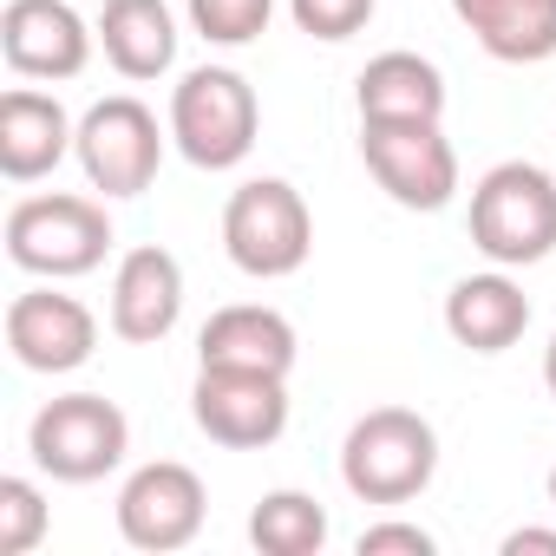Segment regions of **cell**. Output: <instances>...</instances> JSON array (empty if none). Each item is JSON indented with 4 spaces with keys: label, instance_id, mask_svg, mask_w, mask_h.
<instances>
[{
    "label": "cell",
    "instance_id": "1",
    "mask_svg": "<svg viewBox=\"0 0 556 556\" xmlns=\"http://www.w3.org/2000/svg\"><path fill=\"white\" fill-rule=\"evenodd\" d=\"M471 249L491 268H530L556 255V177L530 157H504L471 184Z\"/></svg>",
    "mask_w": 556,
    "mask_h": 556
},
{
    "label": "cell",
    "instance_id": "2",
    "mask_svg": "<svg viewBox=\"0 0 556 556\" xmlns=\"http://www.w3.org/2000/svg\"><path fill=\"white\" fill-rule=\"evenodd\" d=\"M439 478V432L413 406H374L341 439V484L361 504H413Z\"/></svg>",
    "mask_w": 556,
    "mask_h": 556
},
{
    "label": "cell",
    "instance_id": "3",
    "mask_svg": "<svg viewBox=\"0 0 556 556\" xmlns=\"http://www.w3.org/2000/svg\"><path fill=\"white\" fill-rule=\"evenodd\" d=\"M164 131L197 170H236L255 151V131H262L255 86L236 66H190L170 92V125Z\"/></svg>",
    "mask_w": 556,
    "mask_h": 556
},
{
    "label": "cell",
    "instance_id": "4",
    "mask_svg": "<svg viewBox=\"0 0 556 556\" xmlns=\"http://www.w3.org/2000/svg\"><path fill=\"white\" fill-rule=\"evenodd\" d=\"M112 255V216L92 197L53 190V197H21L8 210V262L40 282H73L92 275Z\"/></svg>",
    "mask_w": 556,
    "mask_h": 556
},
{
    "label": "cell",
    "instance_id": "5",
    "mask_svg": "<svg viewBox=\"0 0 556 556\" xmlns=\"http://www.w3.org/2000/svg\"><path fill=\"white\" fill-rule=\"evenodd\" d=\"M223 255L255 275V282H282L315 255V216L289 177H249L223 203Z\"/></svg>",
    "mask_w": 556,
    "mask_h": 556
},
{
    "label": "cell",
    "instance_id": "6",
    "mask_svg": "<svg viewBox=\"0 0 556 556\" xmlns=\"http://www.w3.org/2000/svg\"><path fill=\"white\" fill-rule=\"evenodd\" d=\"M27 452L47 478L60 484H99L105 471L125 465L131 452V419L118 400L105 393H60L34 413L27 426Z\"/></svg>",
    "mask_w": 556,
    "mask_h": 556
},
{
    "label": "cell",
    "instance_id": "7",
    "mask_svg": "<svg viewBox=\"0 0 556 556\" xmlns=\"http://www.w3.org/2000/svg\"><path fill=\"white\" fill-rule=\"evenodd\" d=\"M361 157L400 210H445L458 197V151L439 118H361Z\"/></svg>",
    "mask_w": 556,
    "mask_h": 556
},
{
    "label": "cell",
    "instance_id": "8",
    "mask_svg": "<svg viewBox=\"0 0 556 556\" xmlns=\"http://www.w3.org/2000/svg\"><path fill=\"white\" fill-rule=\"evenodd\" d=\"M164 138H170V131H157V112H151L144 99L112 92V99L86 105L73 157H79V170H86V184H92L99 197H144V190L157 184Z\"/></svg>",
    "mask_w": 556,
    "mask_h": 556
},
{
    "label": "cell",
    "instance_id": "9",
    "mask_svg": "<svg viewBox=\"0 0 556 556\" xmlns=\"http://www.w3.org/2000/svg\"><path fill=\"white\" fill-rule=\"evenodd\" d=\"M190 419L210 445L262 452L289 432V380L282 374H249V367H197Z\"/></svg>",
    "mask_w": 556,
    "mask_h": 556
},
{
    "label": "cell",
    "instance_id": "10",
    "mask_svg": "<svg viewBox=\"0 0 556 556\" xmlns=\"http://www.w3.org/2000/svg\"><path fill=\"white\" fill-rule=\"evenodd\" d=\"M210 517V491L190 465L177 458H151L125 478L118 491V536L144 556H170V549H190L197 530Z\"/></svg>",
    "mask_w": 556,
    "mask_h": 556
},
{
    "label": "cell",
    "instance_id": "11",
    "mask_svg": "<svg viewBox=\"0 0 556 556\" xmlns=\"http://www.w3.org/2000/svg\"><path fill=\"white\" fill-rule=\"evenodd\" d=\"M99 47V27L79 21L73 0H8L0 14V60L14 79H79Z\"/></svg>",
    "mask_w": 556,
    "mask_h": 556
},
{
    "label": "cell",
    "instance_id": "12",
    "mask_svg": "<svg viewBox=\"0 0 556 556\" xmlns=\"http://www.w3.org/2000/svg\"><path fill=\"white\" fill-rule=\"evenodd\" d=\"M92 348H99V315L79 295H60L47 282L8 302V354L27 374H79Z\"/></svg>",
    "mask_w": 556,
    "mask_h": 556
},
{
    "label": "cell",
    "instance_id": "13",
    "mask_svg": "<svg viewBox=\"0 0 556 556\" xmlns=\"http://www.w3.org/2000/svg\"><path fill=\"white\" fill-rule=\"evenodd\" d=\"M112 334L131 348H157L177 321H184V262L157 242L125 249V262L112 268Z\"/></svg>",
    "mask_w": 556,
    "mask_h": 556
},
{
    "label": "cell",
    "instance_id": "14",
    "mask_svg": "<svg viewBox=\"0 0 556 556\" xmlns=\"http://www.w3.org/2000/svg\"><path fill=\"white\" fill-rule=\"evenodd\" d=\"M79 144V125L66 118V105L40 86H14L0 92V177L8 184H40L53 177Z\"/></svg>",
    "mask_w": 556,
    "mask_h": 556
},
{
    "label": "cell",
    "instance_id": "15",
    "mask_svg": "<svg viewBox=\"0 0 556 556\" xmlns=\"http://www.w3.org/2000/svg\"><path fill=\"white\" fill-rule=\"evenodd\" d=\"M295 321L282 308H262V302H229L203 321L197 334V367H249V374H295Z\"/></svg>",
    "mask_w": 556,
    "mask_h": 556
},
{
    "label": "cell",
    "instance_id": "16",
    "mask_svg": "<svg viewBox=\"0 0 556 556\" xmlns=\"http://www.w3.org/2000/svg\"><path fill=\"white\" fill-rule=\"evenodd\" d=\"M530 328V295L510 282V268H484V275H465L445 295V334L471 354H504L517 348Z\"/></svg>",
    "mask_w": 556,
    "mask_h": 556
},
{
    "label": "cell",
    "instance_id": "17",
    "mask_svg": "<svg viewBox=\"0 0 556 556\" xmlns=\"http://www.w3.org/2000/svg\"><path fill=\"white\" fill-rule=\"evenodd\" d=\"M452 14L504 66L556 60V0H452Z\"/></svg>",
    "mask_w": 556,
    "mask_h": 556
},
{
    "label": "cell",
    "instance_id": "18",
    "mask_svg": "<svg viewBox=\"0 0 556 556\" xmlns=\"http://www.w3.org/2000/svg\"><path fill=\"white\" fill-rule=\"evenodd\" d=\"M99 47L118 79H164L177 66V14L164 0H105L99 14Z\"/></svg>",
    "mask_w": 556,
    "mask_h": 556
},
{
    "label": "cell",
    "instance_id": "19",
    "mask_svg": "<svg viewBox=\"0 0 556 556\" xmlns=\"http://www.w3.org/2000/svg\"><path fill=\"white\" fill-rule=\"evenodd\" d=\"M354 105H361V118H445V73L426 53L393 47L361 66Z\"/></svg>",
    "mask_w": 556,
    "mask_h": 556
},
{
    "label": "cell",
    "instance_id": "20",
    "mask_svg": "<svg viewBox=\"0 0 556 556\" xmlns=\"http://www.w3.org/2000/svg\"><path fill=\"white\" fill-rule=\"evenodd\" d=\"M249 543L262 556H321L328 549V510L308 491H262L249 510Z\"/></svg>",
    "mask_w": 556,
    "mask_h": 556
},
{
    "label": "cell",
    "instance_id": "21",
    "mask_svg": "<svg viewBox=\"0 0 556 556\" xmlns=\"http://www.w3.org/2000/svg\"><path fill=\"white\" fill-rule=\"evenodd\" d=\"M190 14V34L210 40V47H249L268 34V14L275 0H184Z\"/></svg>",
    "mask_w": 556,
    "mask_h": 556
},
{
    "label": "cell",
    "instance_id": "22",
    "mask_svg": "<svg viewBox=\"0 0 556 556\" xmlns=\"http://www.w3.org/2000/svg\"><path fill=\"white\" fill-rule=\"evenodd\" d=\"M53 530V510L34 478H0V556H34Z\"/></svg>",
    "mask_w": 556,
    "mask_h": 556
},
{
    "label": "cell",
    "instance_id": "23",
    "mask_svg": "<svg viewBox=\"0 0 556 556\" xmlns=\"http://www.w3.org/2000/svg\"><path fill=\"white\" fill-rule=\"evenodd\" d=\"M289 14H295V27H302L308 40H328V47H341V40L367 34V21H374V0H289Z\"/></svg>",
    "mask_w": 556,
    "mask_h": 556
},
{
    "label": "cell",
    "instance_id": "24",
    "mask_svg": "<svg viewBox=\"0 0 556 556\" xmlns=\"http://www.w3.org/2000/svg\"><path fill=\"white\" fill-rule=\"evenodd\" d=\"M354 549H361V556H432V549H439V536H432V530H419V523L387 517V523H367Z\"/></svg>",
    "mask_w": 556,
    "mask_h": 556
},
{
    "label": "cell",
    "instance_id": "25",
    "mask_svg": "<svg viewBox=\"0 0 556 556\" xmlns=\"http://www.w3.org/2000/svg\"><path fill=\"white\" fill-rule=\"evenodd\" d=\"M523 549H536V556H556V530H536V523L510 530V536H504V556H523Z\"/></svg>",
    "mask_w": 556,
    "mask_h": 556
},
{
    "label": "cell",
    "instance_id": "26",
    "mask_svg": "<svg viewBox=\"0 0 556 556\" xmlns=\"http://www.w3.org/2000/svg\"><path fill=\"white\" fill-rule=\"evenodd\" d=\"M543 387H549V400H556V334H549V348H543Z\"/></svg>",
    "mask_w": 556,
    "mask_h": 556
},
{
    "label": "cell",
    "instance_id": "27",
    "mask_svg": "<svg viewBox=\"0 0 556 556\" xmlns=\"http://www.w3.org/2000/svg\"><path fill=\"white\" fill-rule=\"evenodd\" d=\"M549 510H556V465H549Z\"/></svg>",
    "mask_w": 556,
    "mask_h": 556
}]
</instances>
